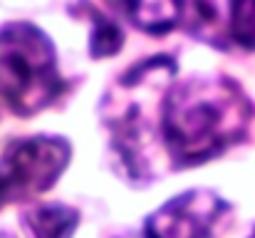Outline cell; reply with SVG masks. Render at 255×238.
I'll list each match as a JSON object with an SVG mask.
<instances>
[{"label":"cell","instance_id":"obj_1","mask_svg":"<svg viewBox=\"0 0 255 238\" xmlns=\"http://www.w3.org/2000/svg\"><path fill=\"white\" fill-rule=\"evenodd\" d=\"M253 107L243 89L226 77L173 82L161 102V144L173 166H193L238 144Z\"/></svg>","mask_w":255,"mask_h":238},{"label":"cell","instance_id":"obj_2","mask_svg":"<svg viewBox=\"0 0 255 238\" xmlns=\"http://www.w3.org/2000/svg\"><path fill=\"white\" fill-rule=\"evenodd\" d=\"M65 89L50 40L30 22L0 30V107L27 117L52 104Z\"/></svg>","mask_w":255,"mask_h":238},{"label":"cell","instance_id":"obj_3","mask_svg":"<svg viewBox=\"0 0 255 238\" xmlns=\"http://www.w3.org/2000/svg\"><path fill=\"white\" fill-rule=\"evenodd\" d=\"M70 161V144L57 137L12 142L0 159V209L47 191Z\"/></svg>","mask_w":255,"mask_h":238},{"label":"cell","instance_id":"obj_4","mask_svg":"<svg viewBox=\"0 0 255 238\" xmlns=\"http://www.w3.org/2000/svg\"><path fill=\"white\" fill-rule=\"evenodd\" d=\"M226 209V201L213 191L193 189L154 211L144 226V234L146 238H208Z\"/></svg>","mask_w":255,"mask_h":238},{"label":"cell","instance_id":"obj_5","mask_svg":"<svg viewBox=\"0 0 255 238\" xmlns=\"http://www.w3.org/2000/svg\"><path fill=\"white\" fill-rule=\"evenodd\" d=\"M134 27L164 35L173 30L183 12V0H109Z\"/></svg>","mask_w":255,"mask_h":238},{"label":"cell","instance_id":"obj_6","mask_svg":"<svg viewBox=\"0 0 255 238\" xmlns=\"http://www.w3.org/2000/svg\"><path fill=\"white\" fill-rule=\"evenodd\" d=\"M22 224L32 238H70L80 224V214L65 204H45L27 211Z\"/></svg>","mask_w":255,"mask_h":238},{"label":"cell","instance_id":"obj_7","mask_svg":"<svg viewBox=\"0 0 255 238\" xmlns=\"http://www.w3.org/2000/svg\"><path fill=\"white\" fill-rule=\"evenodd\" d=\"M228 30L241 47L255 50V0H231Z\"/></svg>","mask_w":255,"mask_h":238},{"label":"cell","instance_id":"obj_8","mask_svg":"<svg viewBox=\"0 0 255 238\" xmlns=\"http://www.w3.org/2000/svg\"><path fill=\"white\" fill-rule=\"evenodd\" d=\"M122 47V32L114 22L94 12V32H92V55L94 57H107L114 55Z\"/></svg>","mask_w":255,"mask_h":238},{"label":"cell","instance_id":"obj_9","mask_svg":"<svg viewBox=\"0 0 255 238\" xmlns=\"http://www.w3.org/2000/svg\"><path fill=\"white\" fill-rule=\"evenodd\" d=\"M251 238H255V231H253V236H251Z\"/></svg>","mask_w":255,"mask_h":238},{"label":"cell","instance_id":"obj_10","mask_svg":"<svg viewBox=\"0 0 255 238\" xmlns=\"http://www.w3.org/2000/svg\"><path fill=\"white\" fill-rule=\"evenodd\" d=\"M0 238H2V236H0Z\"/></svg>","mask_w":255,"mask_h":238}]
</instances>
